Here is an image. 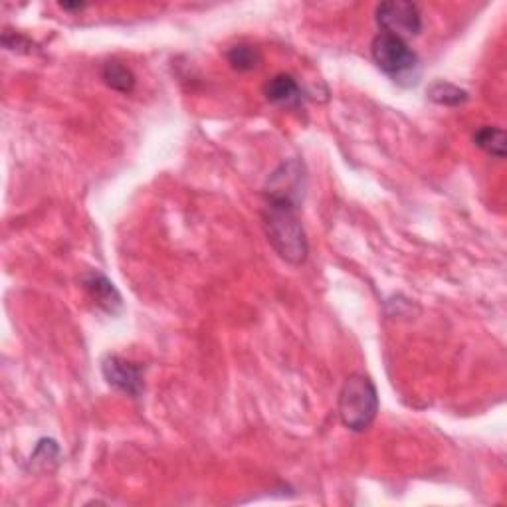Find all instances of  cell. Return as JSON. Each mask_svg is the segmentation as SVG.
I'll list each match as a JSON object with an SVG mask.
<instances>
[{"label": "cell", "mask_w": 507, "mask_h": 507, "mask_svg": "<svg viewBox=\"0 0 507 507\" xmlns=\"http://www.w3.org/2000/svg\"><path fill=\"white\" fill-rule=\"evenodd\" d=\"M300 206L290 203H280V200H266L263 203V228H266L268 240L272 242L273 250L280 256L300 266L308 258V238H305V230L301 226V220L298 216Z\"/></svg>", "instance_id": "1"}, {"label": "cell", "mask_w": 507, "mask_h": 507, "mask_svg": "<svg viewBox=\"0 0 507 507\" xmlns=\"http://www.w3.org/2000/svg\"><path fill=\"white\" fill-rule=\"evenodd\" d=\"M337 412L349 430L365 432L371 428L378 412V395L373 380L361 373L349 375L337 398Z\"/></svg>", "instance_id": "2"}, {"label": "cell", "mask_w": 507, "mask_h": 507, "mask_svg": "<svg viewBox=\"0 0 507 507\" xmlns=\"http://www.w3.org/2000/svg\"><path fill=\"white\" fill-rule=\"evenodd\" d=\"M371 56L380 72L395 80H403L418 68V56L407 40L378 32L371 42Z\"/></svg>", "instance_id": "3"}, {"label": "cell", "mask_w": 507, "mask_h": 507, "mask_svg": "<svg viewBox=\"0 0 507 507\" xmlns=\"http://www.w3.org/2000/svg\"><path fill=\"white\" fill-rule=\"evenodd\" d=\"M375 14L380 30L403 40L418 36V32L422 30L420 8L415 3H407V0L380 3Z\"/></svg>", "instance_id": "4"}, {"label": "cell", "mask_w": 507, "mask_h": 507, "mask_svg": "<svg viewBox=\"0 0 507 507\" xmlns=\"http://www.w3.org/2000/svg\"><path fill=\"white\" fill-rule=\"evenodd\" d=\"M303 188H305L303 163L293 158V161L282 163L276 171L270 175L266 187H263V198L280 200V203H290L300 206L303 200Z\"/></svg>", "instance_id": "5"}, {"label": "cell", "mask_w": 507, "mask_h": 507, "mask_svg": "<svg viewBox=\"0 0 507 507\" xmlns=\"http://www.w3.org/2000/svg\"><path fill=\"white\" fill-rule=\"evenodd\" d=\"M101 373L105 383L120 390V393L131 398H139L143 395L145 383L141 365L127 361L118 355H105L101 361Z\"/></svg>", "instance_id": "6"}, {"label": "cell", "mask_w": 507, "mask_h": 507, "mask_svg": "<svg viewBox=\"0 0 507 507\" xmlns=\"http://www.w3.org/2000/svg\"><path fill=\"white\" fill-rule=\"evenodd\" d=\"M263 93H266L268 101L283 105V108H301L305 98L298 80L290 76V73H278V76L268 80Z\"/></svg>", "instance_id": "7"}, {"label": "cell", "mask_w": 507, "mask_h": 507, "mask_svg": "<svg viewBox=\"0 0 507 507\" xmlns=\"http://www.w3.org/2000/svg\"><path fill=\"white\" fill-rule=\"evenodd\" d=\"M83 288L90 293V298L100 305L101 310L110 313L121 311V295L120 292L113 288V283L103 276L100 272H90L86 278H83Z\"/></svg>", "instance_id": "8"}, {"label": "cell", "mask_w": 507, "mask_h": 507, "mask_svg": "<svg viewBox=\"0 0 507 507\" xmlns=\"http://www.w3.org/2000/svg\"><path fill=\"white\" fill-rule=\"evenodd\" d=\"M101 80L108 83L111 90L121 91V93H129L135 88L133 72L127 66H123L121 62H115V60L103 63Z\"/></svg>", "instance_id": "9"}, {"label": "cell", "mask_w": 507, "mask_h": 507, "mask_svg": "<svg viewBox=\"0 0 507 507\" xmlns=\"http://www.w3.org/2000/svg\"><path fill=\"white\" fill-rule=\"evenodd\" d=\"M474 143L493 158L505 157V131L502 127L485 125L474 133Z\"/></svg>", "instance_id": "10"}, {"label": "cell", "mask_w": 507, "mask_h": 507, "mask_svg": "<svg viewBox=\"0 0 507 507\" xmlns=\"http://www.w3.org/2000/svg\"><path fill=\"white\" fill-rule=\"evenodd\" d=\"M428 98L438 105H446V108H458V105L468 101V91L460 90L458 86H452V83H448V81H436L430 86Z\"/></svg>", "instance_id": "11"}, {"label": "cell", "mask_w": 507, "mask_h": 507, "mask_svg": "<svg viewBox=\"0 0 507 507\" xmlns=\"http://www.w3.org/2000/svg\"><path fill=\"white\" fill-rule=\"evenodd\" d=\"M226 58L228 63L234 70L238 72H252L260 66L262 62V54L258 48H254L250 44H238V46H232L226 52Z\"/></svg>", "instance_id": "12"}, {"label": "cell", "mask_w": 507, "mask_h": 507, "mask_svg": "<svg viewBox=\"0 0 507 507\" xmlns=\"http://www.w3.org/2000/svg\"><path fill=\"white\" fill-rule=\"evenodd\" d=\"M30 458V468H38L40 472H54L60 462V448L54 440H40L36 452Z\"/></svg>", "instance_id": "13"}, {"label": "cell", "mask_w": 507, "mask_h": 507, "mask_svg": "<svg viewBox=\"0 0 507 507\" xmlns=\"http://www.w3.org/2000/svg\"><path fill=\"white\" fill-rule=\"evenodd\" d=\"M60 8H63V10H83L86 8V5L83 3H60Z\"/></svg>", "instance_id": "14"}]
</instances>
